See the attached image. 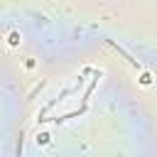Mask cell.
<instances>
[{"instance_id": "1", "label": "cell", "mask_w": 157, "mask_h": 157, "mask_svg": "<svg viewBox=\"0 0 157 157\" xmlns=\"http://www.w3.org/2000/svg\"><path fill=\"white\" fill-rule=\"evenodd\" d=\"M7 42H10L12 47H15V44L20 42V34H17V32H10V37H7Z\"/></svg>"}, {"instance_id": "2", "label": "cell", "mask_w": 157, "mask_h": 157, "mask_svg": "<svg viewBox=\"0 0 157 157\" xmlns=\"http://www.w3.org/2000/svg\"><path fill=\"white\" fill-rule=\"evenodd\" d=\"M37 142H42V145H47V142H49V135H47V132H42V135L37 137Z\"/></svg>"}, {"instance_id": "3", "label": "cell", "mask_w": 157, "mask_h": 157, "mask_svg": "<svg viewBox=\"0 0 157 157\" xmlns=\"http://www.w3.org/2000/svg\"><path fill=\"white\" fill-rule=\"evenodd\" d=\"M140 81H142V83H145V86H147V83H150V81H152V76H150V74H142V76H140Z\"/></svg>"}]
</instances>
